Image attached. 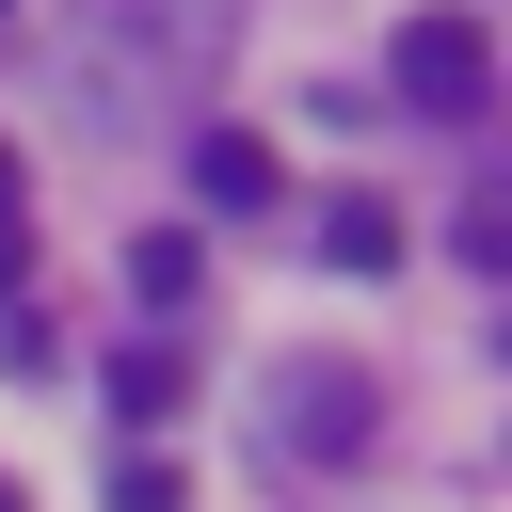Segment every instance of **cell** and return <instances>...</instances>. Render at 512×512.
Here are the masks:
<instances>
[{
    "instance_id": "6da1fadb",
    "label": "cell",
    "mask_w": 512,
    "mask_h": 512,
    "mask_svg": "<svg viewBox=\"0 0 512 512\" xmlns=\"http://www.w3.org/2000/svg\"><path fill=\"white\" fill-rule=\"evenodd\" d=\"M208 48H224V0H80L64 48H48V80H64L80 128H176L192 80H208Z\"/></svg>"
},
{
    "instance_id": "7a4b0ae2",
    "label": "cell",
    "mask_w": 512,
    "mask_h": 512,
    "mask_svg": "<svg viewBox=\"0 0 512 512\" xmlns=\"http://www.w3.org/2000/svg\"><path fill=\"white\" fill-rule=\"evenodd\" d=\"M384 80H400V112H416V128H480V112H496V32H480L464 0H432V16H400Z\"/></svg>"
},
{
    "instance_id": "3957f363",
    "label": "cell",
    "mask_w": 512,
    "mask_h": 512,
    "mask_svg": "<svg viewBox=\"0 0 512 512\" xmlns=\"http://www.w3.org/2000/svg\"><path fill=\"white\" fill-rule=\"evenodd\" d=\"M272 432H288L304 464H352V448H368V368H336V352H304V368L272 384Z\"/></svg>"
},
{
    "instance_id": "277c9868",
    "label": "cell",
    "mask_w": 512,
    "mask_h": 512,
    "mask_svg": "<svg viewBox=\"0 0 512 512\" xmlns=\"http://www.w3.org/2000/svg\"><path fill=\"white\" fill-rule=\"evenodd\" d=\"M192 192H208V208H272L288 176H272V144H256V128H192Z\"/></svg>"
},
{
    "instance_id": "5b68a950",
    "label": "cell",
    "mask_w": 512,
    "mask_h": 512,
    "mask_svg": "<svg viewBox=\"0 0 512 512\" xmlns=\"http://www.w3.org/2000/svg\"><path fill=\"white\" fill-rule=\"evenodd\" d=\"M320 256H336V272H384V256H400V208H384V192H320Z\"/></svg>"
},
{
    "instance_id": "8992f818",
    "label": "cell",
    "mask_w": 512,
    "mask_h": 512,
    "mask_svg": "<svg viewBox=\"0 0 512 512\" xmlns=\"http://www.w3.org/2000/svg\"><path fill=\"white\" fill-rule=\"evenodd\" d=\"M176 400H192V368H176V352H128V368H112V416H128V432H160Z\"/></svg>"
},
{
    "instance_id": "52a82bcc",
    "label": "cell",
    "mask_w": 512,
    "mask_h": 512,
    "mask_svg": "<svg viewBox=\"0 0 512 512\" xmlns=\"http://www.w3.org/2000/svg\"><path fill=\"white\" fill-rule=\"evenodd\" d=\"M128 288H144V304H192V240L144 224V240H128Z\"/></svg>"
},
{
    "instance_id": "ba28073f",
    "label": "cell",
    "mask_w": 512,
    "mask_h": 512,
    "mask_svg": "<svg viewBox=\"0 0 512 512\" xmlns=\"http://www.w3.org/2000/svg\"><path fill=\"white\" fill-rule=\"evenodd\" d=\"M112 512H176V464H112Z\"/></svg>"
},
{
    "instance_id": "9c48e42d",
    "label": "cell",
    "mask_w": 512,
    "mask_h": 512,
    "mask_svg": "<svg viewBox=\"0 0 512 512\" xmlns=\"http://www.w3.org/2000/svg\"><path fill=\"white\" fill-rule=\"evenodd\" d=\"M0 208H16V160H0Z\"/></svg>"
},
{
    "instance_id": "30bf717a",
    "label": "cell",
    "mask_w": 512,
    "mask_h": 512,
    "mask_svg": "<svg viewBox=\"0 0 512 512\" xmlns=\"http://www.w3.org/2000/svg\"><path fill=\"white\" fill-rule=\"evenodd\" d=\"M0 512H16V480H0Z\"/></svg>"
}]
</instances>
